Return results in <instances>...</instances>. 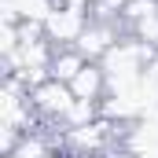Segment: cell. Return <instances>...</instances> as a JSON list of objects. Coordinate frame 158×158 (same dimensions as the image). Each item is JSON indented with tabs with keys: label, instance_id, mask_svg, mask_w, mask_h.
Wrapping results in <instances>:
<instances>
[{
	"label": "cell",
	"instance_id": "6da1fadb",
	"mask_svg": "<svg viewBox=\"0 0 158 158\" xmlns=\"http://www.w3.org/2000/svg\"><path fill=\"white\" fill-rule=\"evenodd\" d=\"M74 103L77 99H74L70 85H63V81H55V77H48V81H40V85L30 88V107L40 114V121H63Z\"/></svg>",
	"mask_w": 158,
	"mask_h": 158
},
{
	"label": "cell",
	"instance_id": "7a4b0ae2",
	"mask_svg": "<svg viewBox=\"0 0 158 158\" xmlns=\"http://www.w3.org/2000/svg\"><path fill=\"white\" fill-rule=\"evenodd\" d=\"M88 22L92 19L81 7H55L44 19V37H48V44H55V48H77V40L88 30Z\"/></svg>",
	"mask_w": 158,
	"mask_h": 158
},
{
	"label": "cell",
	"instance_id": "3957f363",
	"mask_svg": "<svg viewBox=\"0 0 158 158\" xmlns=\"http://www.w3.org/2000/svg\"><path fill=\"white\" fill-rule=\"evenodd\" d=\"M70 92H74V99H96V103L107 99V70H103V63H85V70L70 81Z\"/></svg>",
	"mask_w": 158,
	"mask_h": 158
},
{
	"label": "cell",
	"instance_id": "277c9868",
	"mask_svg": "<svg viewBox=\"0 0 158 158\" xmlns=\"http://www.w3.org/2000/svg\"><path fill=\"white\" fill-rule=\"evenodd\" d=\"M85 55H81L77 48H55V55H52V66H48V74L55 81H63V85H70V81L77 77L81 70H85Z\"/></svg>",
	"mask_w": 158,
	"mask_h": 158
},
{
	"label": "cell",
	"instance_id": "5b68a950",
	"mask_svg": "<svg viewBox=\"0 0 158 158\" xmlns=\"http://www.w3.org/2000/svg\"><path fill=\"white\" fill-rule=\"evenodd\" d=\"M55 7H81V11H88L92 0H55Z\"/></svg>",
	"mask_w": 158,
	"mask_h": 158
}]
</instances>
